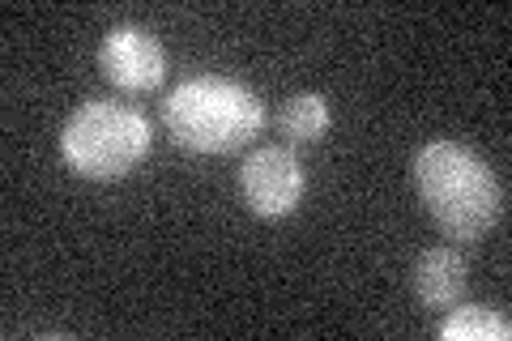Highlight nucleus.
<instances>
[{"label": "nucleus", "instance_id": "obj_5", "mask_svg": "<svg viewBox=\"0 0 512 341\" xmlns=\"http://www.w3.org/2000/svg\"><path fill=\"white\" fill-rule=\"evenodd\" d=\"M99 69L124 94H150L167 77V52L146 26H111L99 47Z\"/></svg>", "mask_w": 512, "mask_h": 341}, {"label": "nucleus", "instance_id": "obj_4", "mask_svg": "<svg viewBox=\"0 0 512 341\" xmlns=\"http://www.w3.org/2000/svg\"><path fill=\"white\" fill-rule=\"evenodd\" d=\"M239 192L256 218H286L303 201V167L286 145H261L239 167Z\"/></svg>", "mask_w": 512, "mask_h": 341}, {"label": "nucleus", "instance_id": "obj_3", "mask_svg": "<svg viewBox=\"0 0 512 341\" xmlns=\"http://www.w3.org/2000/svg\"><path fill=\"white\" fill-rule=\"evenodd\" d=\"M60 154L86 180H120L150 154V120L116 99H86L60 128Z\"/></svg>", "mask_w": 512, "mask_h": 341}, {"label": "nucleus", "instance_id": "obj_1", "mask_svg": "<svg viewBox=\"0 0 512 341\" xmlns=\"http://www.w3.org/2000/svg\"><path fill=\"white\" fill-rule=\"evenodd\" d=\"M414 188L448 239L478 243L504 214L495 171L461 141H431L414 154Z\"/></svg>", "mask_w": 512, "mask_h": 341}, {"label": "nucleus", "instance_id": "obj_7", "mask_svg": "<svg viewBox=\"0 0 512 341\" xmlns=\"http://www.w3.org/2000/svg\"><path fill=\"white\" fill-rule=\"evenodd\" d=\"M436 337H444V341H508L512 320L500 312V307H483V303L461 307L457 303V307H448Z\"/></svg>", "mask_w": 512, "mask_h": 341}, {"label": "nucleus", "instance_id": "obj_6", "mask_svg": "<svg viewBox=\"0 0 512 341\" xmlns=\"http://www.w3.org/2000/svg\"><path fill=\"white\" fill-rule=\"evenodd\" d=\"M414 295H419L423 307L431 312H448V307H457L461 295H466L470 286V269L461 261L457 248H427L419 261H414Z\"/></svg>", "mask_w": 512, "mask_h": 341}, {"label": "nucleus", "instance_id": "obj_8", "mask_svg": "<svg viewBox=\"0 0 512 341\" xmlns=\"http://www.w3.org/2000/svg\"><path fill=\"white\" fill-rule=\"evenodd\" d=\"M329 99L325 94H295V99H286L282 111H278V128L286 141L295 145H312L329 133Z\"/></svg>", "mask_w": 512, "mask_h": 341}, {"label": "nucleus", "instance_id": "obj_2", "mask_svg": "<svg viewBox=\"0 0 512 341\" xmlns=\"http://www.w3.org/2000/svg\"><path fill=\"white\" fill-rule=\"evenodd\" d=\"M163 124L171 141L188 154H231L265 128V103L244 86V81L201 73L180 81L167 103Z\"/></svg>", "mask_w": 512, "mask_h": 341}]
</instances>
